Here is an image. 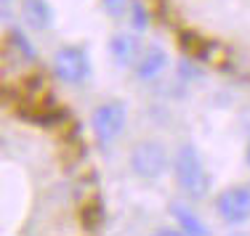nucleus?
Here are the masks:
<instances>
[{
    "instance_id": "obj_1",
    "label": "nucleus",
    "mask_w": 250,
    "mask_h": 236,
    "mask_svg": "<svg viewBox=\"0 0 250 236\" xmlns=\"http://www.w3.org/2000/svg\"><path fill=\"white\" fill-rule=\"evenodd\" d=\"M173 173H176V181L181 186V191L192 199H202L208 194V188H210V178H208V170L202 164V157L192 144H184L176 151Z\"/></svg>"
},
{
    "instance_id": "obj_2",
    "label": "nucleus",
    "mask_w": 250,
    "mask_h": 236,
    "mask_svg": "<svg viewBox=\"0 0 250 236\" xmlns=\"http://www.w3.org/2000/svg\"><path fill=\"white\" fill-rule=\"evenodd\" d=\"M170 167V157L160 141H141L130 149V170L139 178L154 181Z\"/></svg>"
},
{
    "instance_id": "obj_3",
    "label": "nucleus",
    "mask_w": 250,
    "mask_h": 236,
    "mask_svg": "<svg viewBox=\"0 0 250 236\" xmlns=\"http://www.w3.org/2000/svg\"><path fill=\"white\" fill-rule=\"evenodd\" d=\"M53 74L62 82H67V85H80V82H85L88 74H91L88 53L83 48H75V45L59 48L56 56H53Z\"/></svg>"
},
{
    "instance_id": "obj_4",
    "label": "nucleus",
    "mask_w": 250,
    "mask_h": 236,
    "mask_svg": "<svg viewBox=\"0 0 250 236\" xmlns=\"http://www.w3.org/2000/svg\"><path fill=\"white\" fill-rule=\"evenodd\" d=\"M125 122H128V111L117 101L101 104L91 117V127H93V135H96L99 144H112L125 130Z\"/></svg>"
},
{
    "instance_id": "obj_5",
    "label": "nucleus",
    "mask_w": 250,
    "mask_h": 236,
    "mask_svg": "<svg viewBox=\"0 0 250 236\" xmlns=\"http://www.w3.org/2000/svg\"><path fill=\"white\" fill-rule=\"evenodd\" d=\"M216 210L224 223L229 226H240V223L250 220V188L248 186H231L218 194Z\"/></svg>"
},
{
    "instance_id": "obj_6",
    "label": "nucleus",
    "mask_w": 250,
    "mask_h": 236,
    "mask_svg": "<svg viewBox=\"0 0 250 236\" xmlns=\"http://www.w3.org/2000/svg\"><path fill=\"white\" fill-rule=\"evenodd\" d=\"M109 53L115 58V64H120V67H136V61L141 56V43L136 35L120 32L109 40Z\"/></svg>"
},
{
    "instance_id": "obj_7",
    "label": "nucleus",
    "mask_w": 250,
    "mask_h": 236,
    "mask_svg": "<svg viewBox=\"0 0 250 236\" xmlns=\"http://www.w3.org/2000/svg\"><path fill=\"white\" fill-rule=\"evenodd\" d=\"M21 19L29 29H48L53 24V8L48 0H21Z\"/></svg>"
},
{
    "instance_id": "obj_8",
    "label": "nucleus",
    "mask_w": 250,
    "mask_h": 236,
    "mask_svg": "<svg viewBox=\"0 0 250 236\" xmlns=\"http://www.w3.org/2000/svg\"><path fill=\"white\" fill-rule=\"evenodd\" d=\"M165 67H168V56H165V51L149 48V51L141 53L139 61H136V74H139V80L152 82V80H157L160 74H163Z\"/></svg>"
},
{
    "instance_id": "obj_9",
    "label": "nucleus",
    "mask_w": 250,
    "mask_h": 236,
    "mask_svg": "<svg viewBox=\"0 0 250 236\" xmlns=\"http://www.w3.org/2000/svg\"><path fill=\"white\" fill-rule=\"evenodd\" d=\"M170 212H173L176 223L181 226V231H187V234H208L205 223H202L189 207H184V204H173V207H170Z\"/></svg>"
},
{
    "instance_id": "obj_10",
    "label": "nucleus",
    "mask_w": 250,
    "mask_h": 236,
    "mask_svg": "<svg viewBox=\"0 0 250 236\" xmlns=\"http://www.w3.org/2000/svg\"><path fill=\"white\" fill-rule=\"evenodd\" d=\"M101 3H104V11L109 16H125V11L130 8V0H101Z\"/></svg>"
},
{
    "instance_id": "obj_11",
    "label": "nucleus",
    "mask_w": 250,
    "mask_h": 236,
    "mask_svg": "<svg viewBox=\"0 0 250 236\" xmlns=\"http://www.w3.org/2000/svg\"><path fill=\"white\" fill-rule=\"evenodd\" d=\"M130 8H133V27H136V29H144V27H146V11L141 8L139 3H133Z\"/></svg>"
},
{
    "instance_id": "obj_12",
    "label": "nucleus",
    "mask_w": 250,
    "mask_h": 236,
    "mask_svg": "<svg viewBox=\"0 0 250 236\" xmlns=\"http://www.w3.org/2000/svg\"><path fill=\"white\" fill-rule=\"evenodd\" d=\"M245 159H248V167H250V144H248V151H245Z\"/></svg>"
},
{
    "instance_id": "obj_13",
    "label": "nucleus",
    "mask_w": 250,
    "mask_h": 236,
    "mask_svg": "<svg viewBox=\"0 0 250 236\" xmlns=\"http://www.w3.org/2000/svg\"><path fill=\"white\" fill-rule=\"evenodd\" d=\"M5 3H8V0H5Z\"/></svg>"
}]
</instances>
